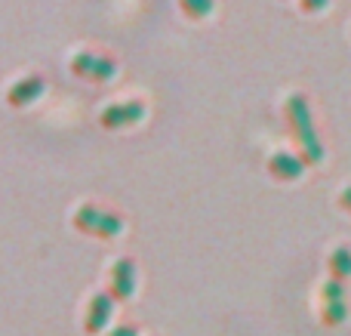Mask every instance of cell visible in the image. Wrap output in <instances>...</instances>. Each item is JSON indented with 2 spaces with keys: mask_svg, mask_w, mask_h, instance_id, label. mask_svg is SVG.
<instances>
[{
  "mask_svg": "<svg viewBox=\"0 0 351 336\" xmlns=\"http://www.w3.org/2000/svg\"><path fill=\"white\" fill-rule=\"evenodd\" d=\"M284 115H287V123H290L293 136H296V142H299V158H302L305 164H321L324 148H321V139H317V133H315V123H311L308 99H305L302 93L287 96Z\"/></svg>",
  "mask_w": 351,
  "mask_h": 336,
  "instance_id": "cell-1",
  "label": "cell"
},
{
  "mask_svg": "<svg viewBox=\"0 0 351 336\" xmlns=\"http://www.w3.org/2000/svg\"><path fill=\"white\" fill-rule=\"evenodd\" d=\"M71 222L80 235H93V238H102V241H111L123 232V216L114 213V210L99 207V204H93V201L80 204V207L74 210Z\"/></svg>",
  "mask_w": 351,
  "mask_h": 336,
  "instance_id": "cell-2",
  "label": "cell"
},
{
  "mask_svg": "<svg viewBox=\"0 0 351 336\" xmlns=\"http://www.w3.org/2000/svg\"><path fill=\"white\" fill-rule=\"evenodd\" d=\"M71 71L90 84H108L117 74V62L111 56H102L96 49H77L71 56Z\"/></svg>",
  "mask_w": 351,
  "mask_h": 336,
  "instance_id": "cell-3",
  "label": "cell"
},
{
  "mask_svg": "<svg viewBox=\"0 0 351 336\" xmlns=\"http://www.w3.org/2000/svg\"><path fill=\"white\" fill-rule=\"evenodd\" d=\"M145 117V102L142 99H121V102H111L99 111V123L105 130H123L133 127Z\"/></svg>",
  "mask_w": 351,
  "mask_h": 336,
  "instance_id": "cell-4",
  "label": "cell"
},
{
  "mask_svg": "<svg viewBox=\"0 0 351 336\" xmlns=\"http://www.w3.org/2000/svg\"><path fill=\"white\" fill-rule=\"evenodd\" d=\"M43 90H47V74L31 71L10 84V90H6V105H10V108H25V105H31L34 99H40Z\"/></svg>",
  "mask_w": 351,
  "mask_h": 336,
  "instance_id": "cell-5",
  "label": "cell"
},
{
  "mask_svg": "<svg viewBox=\"0 0 351 336\" xmlns=\"http://www.w3.org/2000/svg\"><path fill=\"white\" fill-rule=\"evenodd\" d=\"M108 293L114 296V302H123L136 293V263L130 256H121L111 263L108 269Z\"/></svg>",
  "mask_w": 351,
  "mask_h": 336,
  "instance_id": "cell-6",
  "label": "cell"
},
{
  "mask_svg": "<svg viewBox=\"0 0 351 336\" xmlns=\"http://www.w3.org/2000/svg\"><path fill=\"white\" fill-rule=\"evenodd\" d=\"M111 315H114V296L108 290L102 293H93L90 302H86V315H84V333L86 336H96L108 327Z\"/></svg>",
  "mask_w": 351,
  "mask_h": 336,
  "instance_id": "cell-7",
  "label": "cell"
},
{
  "mask_svg": "<svg viewBox=\"0 0 351 336\" xmlns=\"http://www.w3.org/2000/svg\"><path fill=\"white\" fill-rule=\"evenodd\" d=\"M305 167L308 164H305L296 152H274L271 158H268V173H271L274 179H280V182H293V179H299Z\"/></svg>",
  "mask_w": 351,
  "mask_h": 336,
  "instance_id": "cell-8",
  "label": "cell"
},
{
  "mask_svg": "<svg viewBox=\"0 0 351 336\" xmlns=\"http://www.w3.org/2000/svg\"><path fill=\"white\" fill-rule=\"evenodd\" d=\"M327 269H330V278H333V281L346 284V278H351V250L348 247H336V250L330 253Z\"/></svg>",
  "mask_w": 351,
  "mask_h": 336,
  "instance_id": "cell-9",
  "label": "cell"
},
{
  "mask_svg": "<svg viewBox=\"0 0 351 336\" xmlns=\"http://www.w3.org/2000/svg\"><path fill=\"white\" fill-rule=\"evenodd\" d=\"M346 315H348V306H346V300H336V302H324L321 306V321L327 327H336V324H342L346 321Z\"/></svg>",
  "mask_w": 351,
  "mask_h": 336,
  "instance_id": "cell-10",
  "label": "cell"
},
{
  "mask_svg": "<svg viewBox=\"0 0 351 336\" xmlns=\"http://www.w3.org/2000/svg\"><path fill=\"white\" fill-rule=\"evenodd\" d=\"M216 6V0H179V10L185 19H206Z\"/></svg>",
  "mask_w": 351,
  "mask_h": 336,
  "instance_id": "cell-11",
  "label": "cell"
},
{
  "mask_svg": "<svg viewBox=\"0 0 351 336\" xmlns=\"http://www.w3.org/2000/svg\"><path fill=\"white\" fill-rule=\"evenodd\" d=\"M321 300H324V302L346 300V284H342V281H333V278H330V281L321 287Z\"/></svg>",
  "mask_w": 351,
  "mask_h": 336,
  "instance_id": "cell-12",
  "label": "cell"
},
{
  "mask_svg": "<svg viewBox=\"0 0 351 336\" xmlns=\"http://www.w3.org/2000/svg\"><path fill=\"white\" fill-rule=\"evenodd\" d=\"M105 336H139V327L136 324H117V327H111Z\"/></svg>",
  "mask_w": 351,
  "mask_h": 336,
  "instance_id": "cell-13",
  "label": "cell"
},
{
  "mask_svg": "<svg viewBox=\"0 0 351 336\" xmlns=\"http://www.w3.org/2000/svg\"><path fill=\"white\" fill-rule=\"evenodd\" d=\"M299 6H302V12H317L327 6V0H299Z\"/></svg>",
  "mask_w": 351,
  "mask_h": 336,
  "instance_id": "cell-14",
  "label": "cell"
},
{
  "mask_svg": "<svg viewBox=\"0 0 351 336\" xmlns=\"http://www.w3.org/2000/svg\"><path fill=\"white\" fill-rule=\"evenodd\" d=\"M339 204H342V207H346L348 213H351V185H348V189H346V191H342V195H339Z\"/></svg>",
  "mask_w": 351,
  "mask_h": 336,
  "instance_id": "cell-15",
  "label": "cell"
}]
</instances>
